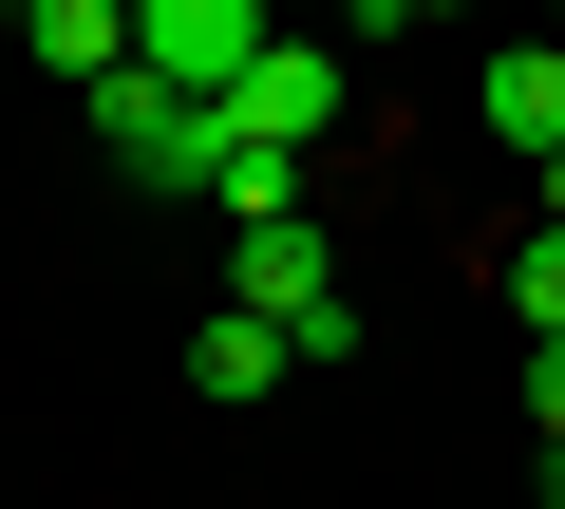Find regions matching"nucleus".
<instances>
[{"label": "nucleus", "instance_id": "f257e3e1", "mask_svg": "<svg viewBox=\"0 0 565 509\" xmlns=\"http://www.w3.org/2000/svg\"><path fill=\"white\" fill-rule=\"evenodd\" d=\"M226 303L282 321V359H359V284H340V226H321V208L226 226Z\"/></svg>", "mask_w": 565, "mask_h": 509}, {"label": "nucleus", "instance_id": "f03ea898", "mask_svg": "<svg viewBox=\"0 0 565 509\" xmlns=\"http://www.w3.org/2000/svg\"><path fill=\"white\" fill-rule=\"evenodd\" d=\"M340 114H359V57L282 20V39H264V76L226 95V151H282V170H321V151H340Z\"/></svg>", "mask_w": 565, "mask_h": 509}, {"label": "nucleus", "instance_id": "7ed1b4c3", "mask_svg": "<svg viewBox=\"0 0 565 509\" xmlns=\"http://www.w3.org/2000/svg\"><path fill=\"white\" fill-rule=\"evenodd\" d=\"M76 114H95V151H114L132 189H226V114H207V95H170V76H95Z\"/></svg>", "mask_w": 565, "mask_h": 509}, {"label": "nucleus", "instance_id": "20e7f679", "mask_svg": "<svg viewBox=\"0 0 565 509\" xmlns=\"http://www.w3.org/2000/svg\"><path fill=\"white\" fill-rule=\"evenodd\" d=\"M264 39H282V0H132V76H170V95H245L264 76Z\"/></svg>", "mask_w": 565, "mask_h": 509}, {"label": "nucleus", "instance_id": "39448f33", "mask_svg": "<svg viewBox=\"0 0 565 509\" xmlns=\"http://www.w3.org/2000/svg\"><path fill=\"white\" fill-rule=\"evenodd\" d=\"M20 57H39L57 95H95V76H132V0H20Z\"/></svg>", "mask_w": 565, "mask_h": 509}, {"label": "nucleus", "instance_id": "423d86ee", "mask_svg": "<svg viewBox=\"0 0 565 509\" xmlns=\"http://www.w3.org/2000/svg\"><path fill=\"white\" fill-rule=\"evenodd\" d=\"M264 378H302V359H282V321H245V303H207V321H189V396H207V415H245Z\"/></svg>", "mask_w": 565, "mask_h": 509}, {"label": "nucleus", "instance_id": "0eeeda50", "mask_svg": "<svg viewBox=\"0 0 565 509\" xmlns=\"http://www.w3.org/2000/svg\"><path fill=\"white\" fill-rule=\"evenodd\" d=\"M490 132H509L527 170L565 151V39H490Z\"/></svg>", "mask_w": 565, "mask_h": 509}, {"label": "nucleus", "instance_id": "6e6552de", "mask_svg": "<svg viewBox=\"0 0 565 509\" xmlns=\"http://www.w3.org/2000/svg\"><path fill=\"white\" fill-rule=\"evenodd\" d=\"M509 321L565 340V226H509Z\"/></svg>", "mask_w": 565, "mask_h": 509}, {"label": "nucleus", "instance_id": "1a4fd4ad", "mask_svg": "<svg viewBox=\"0 0 565 509\" xmlns=\"http://www.w3.org/2000/svg\"><path fill=\"white\" fill-rule=\"evenodd\" d=\"M527 434L565 453V340H527Z\"/></svg>", "mask_w": 565, "mask_h": 509}, {"label": "nucleus", "instance_id": "9d476101", "mask_svg": "<svg viewBox=\"0 0 565 509\" xmlns=\"http://www.w3.org/2000/svg\"><path fill=\"white\" fill-rule=\"evenodd\" d=\"M321 20H340V39H396V0H321Z\"/></svg>", "mask_w": 565, "mask_h": 509}, {"label": "nucleus", "instance_id": "9b49d317", "mask_svg": "<svg viewBox=\"0 0 565 509\" xmlns=\"http://www.w3.org/2000/svg\"><path fill=\"white\" fill-rule=\"evenodd\" d=\"M527 226H565V151H546V170H527Z\"/></svg>", "mask_w": 565, "mask_h": 509}, {"label": "nucleus", "instance_id": "f8f14e48", "mask_svg": "<svg viewBox=\"0 0 565 509\" xmlns=\"http://www.w3.org/2000/svg\"><path fill=\"white\" fill-rule=\"evenodd\" d=\"M396 20H471V0H396Z\"/></svg>", "mask_w": 565, "mask_h": 509}, {"label": "nucleus", "instance_id": "ddd939ff", "mask_svg": "<svg viewBox=\"0 0 565 509\" xmlns=\"http://www.w3.org/2000/svg\"><path fill=\"white\" fill-rule=\"evenodd\" d=\"M546 509H565V453H546Z\"/></svg>", "mask_w": 565, "mask_h": 509}, {"label": "nucleus", "instance_id": "4468645a", "mask_svg": "<svg viewBox=\"0 0 565 509\" xmlns=\"http://www.w3.org/2000/svg\"><path fill=\"white\" fill-rule=\"evenodd\" d=\"M0 39H20V0H0Z\"/></svg>", "mask_w": 565, "mask_h": 509}, {"label": "nucleus", "instance_id": "2eb2a0df", "mask_svg": "<svg viewBox=\"0 0 565 509\" xmlns=\"http://www.w3.org/2000/svg\"><path fill=\"white\" fill-rule=\"evenodd\" d=\"M546 39H565V0H546Z\"/></svg>", "mask_w": 565, "mask_h": 509}]
</instances>
